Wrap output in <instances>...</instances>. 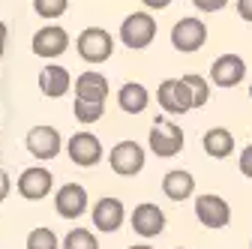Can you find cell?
Returning <instances> with one entry per match:
<instances>
[{"mask_svg":"<svg viewBox=\"0 0 252 249\" xmlns=\"http://www.w3.org/2000/svg\"><path fill=\"white\" fill-rule=\"evenodd\" d=\"M120 42L132 51H144L153 39H156V18L147 12V9H138V12H129L123 21H120Z\"/></svg>","mask_w":252,"mask_h":249,"instance_id":"cell-1","label":"cell"},{"mask_svg":"<svg viewBox=\"0 0 252 249\" xmlns=\"http://www.w3.org/2000/svg\"><path fill=\"white\" fill-rule=\"evenodd\" d=\"M117 105L120 111L126 114H141L147 105H150V90L138 81H126L120 90H117Z\"/></svg>","mask_w":252,"mask_h":249,"instance_id":"cell-19","label":"cell"},{"mask_svg":"<svg viewBox=\"0 0 252 249\" xmlns=\"http://www.w3.org/2000/svg\"><path fill=\"white\" fill-rule=\"evenodd\" d=\"M24 144H27V153H30L33 159L48 162V159H54L57 153H60L63 138H60V132H57L54 126H48V123H39V126H33V129L27 132Z\"/></svg>","mask_w":252,"mask_h":249,"instance_id":"cell-9","label":"cell"},{"mask_svg":"<svg viewBox=\"0 0 252 249\" xmlns=\"http://www.w3.org/2000/svg\"><path fill=\"white\" fill-rule=\"evenodd\" d=\"M72 87H75V99H93V102L108 99V78L102 72H81Z\"/></svg>","mask_w":252,"mask_h":249,"instance_id":"cell-18","label":"cell"},{"mask_svg":"<svg viewBox=\"0 0 252 249\" xmlns=\"http://www.w3.org/2000/svg\"><path fill=\"white\" fill-rule=\"evenodd\" d=\"M129 225L138 237L150 240V237H159L165 231V213L159 210V204L153 201H144V204H135L132 216H129Z\"/></svg>","mask_w":252,"mask_h":249,"instance_id":"cell-10","label":"cell"},{"mask_svg":"<svg viewBox=\"0 0 252 249\" xmlns=\"http://www.w3.org/2000/svg\"><path fill=\"white\" fill-rule=\"evenodd\" d=\"M72 114H75V120L81 123V126H90V123L102 120V114H105V102H93V99H75V102H72Z\"/></svg>","mask_w":252,"mask_h":249,"instance_id":"cell-21","label":"cell"},{"mask_svg":"<svg viewBox=\"0 0 252 249\" xmlns=\"http://www.w3.org/2000/svg\"><path fill=\"white\" fill-rule=\"evenodd\" d=\"M207 42V24L195 15H186L180 21H174L171 27V45L174 51L180 54H192V51H201Z\"/></svg>","mask_w":252,"mask_h":249,"instance_id":"cell-5","label":"cell"},{"mask_svg":"<svg viewBox=\"0 0 252 249\" xmlns=\"http://www.w3.org/2000/svg\"><path fill=\"white\" fill-rule=\"evenodd\" d=\"M156 99H159V108L165 114L192 111V96H189V87L183 84V78H165L159 90H156Z\"/></svg>","mask_w":252,"mask_h":249,"instance_id":"cell-13","label":"cell"},{"mask_svg":"<svg viewBox=\"0 0 252 249\" xmlns=\"http://www.w3.org/2000/svg\"><path fill=\"white\" fill-rule=\"evenodd\" d=\"M36 57H45V60H54L60 54H66L69 48V33L57 24H48V27H39L33 33V42H30Z\"/></svg>","mask_w":252,"mask_h":249,"instance_id":"cell-11","label":"cell"},{"mask_svg":"<svg viewBox=\"0 0 252 249\" xmlns=\"http://www.w3.org/2000/svg\"><path fill=\"white\" fill-rule=\"evenodd\" d=\"M141 6H147V12H162L171 6V0H141Z\"/></svg>","mask_w":252,"mask_h":249,"instance_id":"cell-29","label":"cell"},{"mask_svg":"<svg viewBox=\"0 0 252 249\" xmlns=\"http://www.w3.org/2000/svg\"><path fill=\"white\" fill-rule=\"evenodd\" d=\"M54 210L63 219H81L87 210V189L81 183H63L54 192Z\"/></svg>","mask_w":252,"mask_h":249,"instance_id":"cell-14","label":"cell"},{"mask_svg":"<svg viewBox=\"0 0 252 249\" xmlns=\"http://www.w3.org/2000/svg\"><path fill=\"white\" fill-rule=\"evenodd\" d=\"M162 195L171 201H186L195 195V177L186 168H174L162 177Z\"/></svg>","mask_w":252,"mask_h":249,"instance_id":"cell-17","label":"cell"},{"mask_svg":"<svg viewBox=\"0 0 252 249\" xmlns=\"http://www.w3.org/2000/svg\"><path fill=\"white\" fill-rule=\"evenodd\" d=\"M240 174H246V177H252V144H246L243 150H240Z\"/></svg>","mask_w":252,"mask_h":249,"instance_id":"cell-27","label":"cell"},{"mask_svg":"<svg viewBox=\"0 0 252 249\" xmlns=\"http://www.w3.org/2000/svg\"><path fill=\"white\" fill-rule=\"evenodd\" d=\"M174 249H186V246H174Z\"/></svg>","mask_w":252,"mask_h":249,"instance_id":"cell-34","label":"cell"},{"mask_svg":"<svg viewBox=\"0 0 252 249\" xmlns=\"http://www.w3.org/2000/svg\"><path fill=\"white\" fill-rule=\"evenodd\" d=\"M201 147H204L207 156L225 159V156H231V150H234V135H231V129H225V126H213V129L204 132Z\"/></svg>","mask_w":252,"mask_h":249,"instance_id":"cell-20","label":"cell"},{"mask_svg":"<svg viewBox=\"0 0 252 249\" xmlns=\"http://www.w3.org/2000/svg\"><path fill=\"white\" fill-rule=\"evenodd\" d=\"M183 84L189 87V96H192V108L207 105V99H210V84H207V78H201V75H195V72H189V75H183Z\"/></svg>","mask_w":252,"mask_h":249,"instance_id":"cell-22","label":"cell"},{"mask_svg":"<svg viewBox=\"0 0 252 249\" xmlns=\"http://www.w3.org/2000/svg\"><path fill=\"white\" fill-rule=\"evenodd\" d=\"M75 51H78L81 60H87V63H105V60L114 54V39L102 27H87L75 39Z\"/></svg>","mask_w":252,"mask_h":249,"instance_id":"cell-3","label":"cell"},{"mask_svg":"<svg viewBox=\"0 0 252 249\" xmlns=\"http://www.w3.org/2000/svg\"><path fill=\"white\" fill-rule=\"evenodd\" d=\"M234 9H237V15H240L243 21H249V24H252V0H237Z\"/></svg>","mask_w":252,"mask_h":249,"instance_id":"cell-28","label":"cell"},{"mask_svg":"<svg viewBox=\"0 0 252 249\" xmlns=\"http://www.w3.org/2000/svg\"><path fill=\"white\" fill-rule=\"evenodd\" d=\"M147 144H150V150L159 159H171V156H177V153L183 150L186 138H183V129L174 120H159L156 117L153 126H150V135H147Z\"/></svg>","mask_w":252,"mask_h":249,"instance_id":"cell-2","label":"cell"},{"mask_svg":"<svg viewBox=\"0 0 252 249\" xmlns=\"http://www.w3.org/2000/svg\"><path fill=\"white\" fill-rule=\"evenodd\" d=\"M15 189L21 198L27 201H42L45 195H51L54 189V174L45 168V165H30L18 174V183H15Z\"/></svg>","mask_w":252,"mask_h":249,"instance_id":"cell-8","label":"cell"},{"mask_svg":"<svg viewBox=\"0 0 252 249\" xmlns=\"http://www.w3.org/2000/svg\"><path fill=\"white\" fill-rule=\"evenodd\" d=\"M246 78V60L240 54H219L210 66V81L216 87H237Z\"/></svg>","mask_w":252,"mask_h":249,"instance_id":"cell-15","label":"cell"},{"mask_svg":"<svg viewBox=\"0 0 252 249\" xmlns=\"http://www.w3.org/2000/svg\"><path fill=\"white\" fill-rule=\"evenodd\" d=\"M0 138H3V129H0Z\"/></svg>","mask_w":252,"mask_h":249,"instance_id":"cell-35","label":"cell"},{"mask_svg":"<svg viewBox=\"0 0 252 249\" xmlns=\"http://www.w3.org/2000/svg\"><path fill=\"white\" fill-rule=\"evenodd\" d=\"M69 87H72V78H69L66 66L48 63V66L39 72V90H42V96H48V99H60V96H66Z\"/></svg>","mask_w":252,"mask_h":249,"instance_id":"cell-16","label":"cell"},{"mask_svg":"<svg viewBox=\"0 0 252 249\" xmlns=\"http://www.w3.org/2000/svg\"><path fill=\"white\" fill-rule=\"evenodd\" d=\"M60 246L63 249H99V240L87 228H72V231H66V237H63Z\"/></svg>","mask_w":252,"mask_h":249,"instance_id":"cell-23","label":"cell"},{"mask_svg":"<svg viewBox=\"0 0 252 249\" xmlns=\"http://www.w3.org/2000/svg\"><path fill=\"white\" fill-rule=\"evenodd\" d=\"M66 153H69V159H72L75 165H81V168H93V165H99V162L105 159V147H102V141L93 135V132H87V129L69 135Z\"/></svg>","mask_w":252,"mask_h":249,"instance_id":"cell-6","label":"cell"},{"mask_svg":"<svg viewBox=\"0 0 252 249\" xmlns=\"http://www.w3.org/2000/svg\"><path fill=\"white\" fill-rule=\"evenodd\" d=\"M6 39H9V30H6V24L0 21V57L6 54Z\"/></svg>","mask_w":252,"mask_h":249,"instance_id":"cell-31","label":"cell"},{"mask_svg":"<svg viewBox=\"0 0 252 249\" xmlns=\"http://www.w3.org/2000/svg\"><path fill=\"white\" fill-rule=\"evenodd\" d=\"M108 162H111L114 174H120V177H135V174H141V171H144L147 153H144V147H141L138 141L123 138V141H117V144L111 147Z\"/></svg>","mask_w":252,"mask_h":249,"instance_id":"cell-4","label":"cell"},{"mask_svg":"<svg viewBox=\"0 0 252 249\" xmlns=\"http://www.w3.org/2000/svg\"><path fill=\"white\" fill-rule=\"evenodd\" d=\"M249 99H252V84H249Z\"/></svg>","mask_w":252,"mask_h":249,"instance_id":"cell-33","label":"cell"},{"mask_svg":"<svg viewBox=\"0 0 252 249\" xmlns=\"http://www.w3.org/2000/svg\"><path fill=\"white\" fill-rule=\"evenodd\" d=\"M24 246L27 249H60V240H57V234L51 228L39 225V228H33V231L27 234V243Z\"/></svg>","mask_w":252,"mask_h":249,"instance_id":"cell-24","label":"cell"},{"mask_svg":"<svg viewBox=\"0 0 252 249\" xmlns=\"http://www.w3.org/2000/svg\"><path fill=\"white\" fill-rule=\"evenodd\" d=\"M90 219H93V228H96V231H102V234H114V231L126 222V207H123L120 198L105 195V198H99L96 204H93Z\"/></svg>","mask_w":252,"mask_h":249,"instance_id":"cell-12","label":"cell"},{"mask_svg":"<svg viewBox=\"0 0 252 249\" xmlns=\"http://www.w3.org/2000/svg\"><path fill=\"white\" fill-rule=\"evenodd\" d=\"M249 249H252V243H249Z\"/></svg>","mask_w":252,"mask_h":249,"instance_id":"cell-36","label":"cell"},{"mask_svg":"<svg viewBox=\"0 0 252 249\" xmlns=\"http://www.w3.org/2000/svg\"><path fill=\"white\" fill-rule=\"evenodd\" d=\"M195 216L198 222L210 231H219L231 222V204L222 198V195H213V192H204L195 198Z\"/></svg>","mask_w":252,"mask_h":249,"instance_id":"cell-7","label":"cell"},{"mask_svg":"<svg viewBox=\"0 0 252 249\" xmlns=\"http://www.w3.org/2000/svg\"><path fill=\"white\" fill-rule=\"evenodd\" d=\"M9 189H12V180H9V174H6L3 168H0V201L9 195Z\"/></svg>","mask_w":252,"mask_h":249,"instance_id":"cell-30","label":"cell"},{"mask_svg":"<svg viewBox=\"0 0 252 249\" xmlns=\"http://www.w3.org/2000/svg\"><path fill=\"white\" fill-rule=\"evenodd\" d=\"M66 9H69V0H33V12L39 18H48V21L60 18Z\"/></svg>","mask_w":252,"mask_h":249,"instance_id":"cell-25","label":"cell"},{"mask_svg":"<svg viewBox=\"0 0 252 249\" xmlns=\"http://www.w3.org/2000/svg\"><path fill=\"white\" fill-rule=\"evenodd\" d=\"M192 6L198 12H219L222 6H228V0H192Z\"/></svg>","mask_w":252,"mask_h":249,"instance_id":"cell-26","label":"cell"},{"mask_svg":"<svg viewBox=\"0 0 252 249\" xmlns=\"http://www.w3.org/2000/svg\"><path fill=\"white\" fill-rule=\"evenodd\" d=\"M129 249H153V246H147V243H135V246H129Z\"/></svg>","mask_w":252,"mask_h":249,"instance_id":"cell-32","label":"cell"}]
</instances>
